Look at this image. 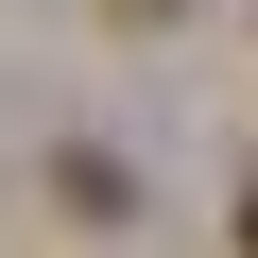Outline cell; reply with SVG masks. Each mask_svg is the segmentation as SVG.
I'll return each instance as SVG.
<instances>
[{"label": "cell", "instance_id": "6da1fadb", "mask_svg": "<svg viewBox=\"0 0 258 258\" xmlns=\"http://www.w3.org/2000/svg\"><path fill=\"white\" fill-rule=\"evenodd\" d=\"M103 18H120V35H155V18H189V0H103Z\"/></svg>", "mask_w": 258, "mask_h": 258}, {"label": "cell", "instance_id": "7a4b0ae2", "mask_svg": "<svg viewBox=\"0 0 258 258\" xmlns=\"http://www.w3.org/2000/svg\"><path fill=\"white\" fill-rule=\"evenodd\" d=\"M241 258H258V189H241Z\"/></svg>", "mask_w": 258, "mask_h": 258}]
</instances>
